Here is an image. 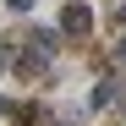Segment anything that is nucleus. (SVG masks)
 Here are the masks:
<instances>
[{"mask_svg":"<svg viewBox=\"0 0 126 126\" xmlns=\"http://www.w3.org/2000/svg\"><path fill=\"white\" fill-rule=\"evenodd\" d=\"M6 6H11V11H28V6H33V0H6Z\"/></svg>","mask_w":126,"mask_h":126,"instance_id":"39448f33","label":"nucleus"},{"mask_svg":"<svg viewBox=\"0 0 126 126\" xmlns=\"http://www.w3.org/2000/svg\"><path fill=\"white\" fill-rule=\"evenodd\" d=\"M115 126H126V121H115Z\"/></svg>","mask_w":126,"mask_h":126,"instance_id":"6e6552de","label":"nucleus"},{"mask_svg":"<svg viewBox=\"0 0 126 126\" xmlns=\"http://www.w3.org/2000/svg\"><path fill=\"white\" fill-rule=\"evenodd\" d=\"M16 71H22V77H33V71H44V55H38V49H28L22 60H16Z\"/></svg>","mask_w":126,"mask_h":126,"instance_id":"7ed1b4c3","label":"nucleus"},{"mask_svg":"<svg viewBox=\"0 0 126 126\" xmlns=\"http://www.w3.org/2000/svg\"><path fill=\"white\" fill-rule=\"evenodd\" d=\"M115 55H121V60H126V38H121V44H115Z\"/></svg>","mask_w":126,"mask_h":126,"instance_id":"423d86ee","label":"nucleus"},{"mask_svg":"<svg viewBox=\"0 0 126 126\" xmlns=\"http://www.w3.org/2000/svg\"><path fill=\"white\" fill-rule=\"evenodd\" d=\"M16 38H28V44H33L38 55H49V49H55V44H60L66 33H55V28H33V33H16Z\"/></svg>","mask_w":126,"mask_h":126,"instance_id":"f03ea898","label":"nucleus"},{"mask_svg":"<svg viewBox=\"0 0 126 126\" xmlns=\"http://www.w3.org/2000/svg\"><path fill=\"white\" fill-rule=\"evenodd\" d=\"M0 110H6V99H0Z\"/></svg>","mask_w":126,"mask_h":126,"instance_id":"0eeeda50","label":"nucleus"},{"mask_svg":"<svg viewBox=\"0 0 126 126\" xmlns=\"http://www.w3.org/2000/svg\"><path fill=\"white\" fill-rule=\"evenodd\" d=\"M60 33H66V38H88L93 33V11L82 6V0H71V6L60 11Z\"/></svg>","mask_w":126,"mask_h":126,"instance_id":"f257e3e1","label":"nucleus"},{"mask_svg":"<svg viewBox=\"0 0 126 126\" xmlns=\"http://www.w3.org/2000/svg\"><path fill=\"white\" fill-rule=\"evenodd\" d=\"M93 104H99V110H110V104H115V82H99V88H93Z\"/></svg>","mask_w":126,"mask_h":126,"instance_id":"20e7f679","label":"nucleus"}]
</instances>
